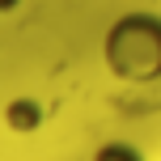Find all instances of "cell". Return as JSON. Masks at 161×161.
Here are the masks:
<instances>
[{"mask_svg": "<svg viewBox=\"0 0 161 161\" xmlns=\"http://www.w3.org/2000/svg\"><path fill=\"white\" fill-rule=\"evenodd\" d=\"M102 55H106V68L119 80H131V85L157 80L161 76V17L123 13L106 30Z\"/></svg>", "mask_w": 161, "mask_h": 161, "instance_id": "1", "label": "cell"}, {"mask_svg": "<svg viewBox=\"0 0 161 161\" xmlns=\"http://www.w3.org/2000/svg\"><path fill=\"white\" fill-rule=\"evenodd\" d=\"M4 123H8V131H38V123H42V106L34 102V97H13V102L4 106Z\"/></svg>", "mask_w": 161, "mask_h": 161, "instance_id": "2", "label": "cell"}, {"mask_svg": "<svg viewBox=\"0 0 161 161\" xmlns=\"http://www.w3.org/2000/svg\"><path fill=\"white\" fill-rule=\"evenodd\" d=\"M93 161H144V157H140V148L127 144V140H110V144H102L93 153Z\"/></svg>", "mask_w": 161, "mask_h": 161, "instance_id": "3", "label": "cell"}, {"mask_svg": "<svg viewBox=\"0 0 161 161\" xmlns=\"http://www.w3.org/2000/svg\"><path fill=\"white\" fill-rule=\"evenodd\" d=\"M17 4H21V0H0V17H4V13H13Z\"/></svg>", "mask_w": 161, "mask_h": 161, "instance_id": "4", "label": "cell"}]
</instances>
